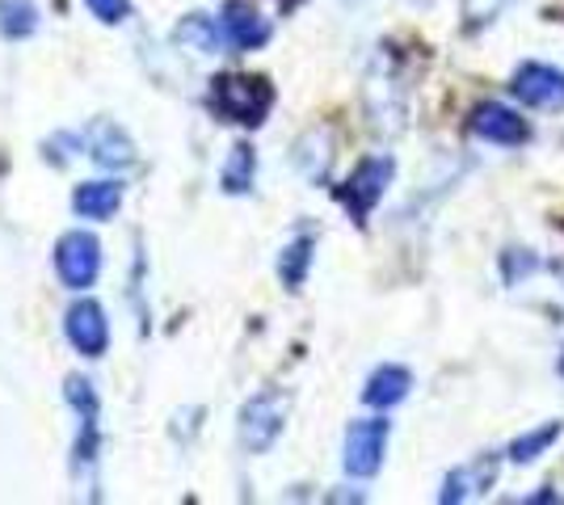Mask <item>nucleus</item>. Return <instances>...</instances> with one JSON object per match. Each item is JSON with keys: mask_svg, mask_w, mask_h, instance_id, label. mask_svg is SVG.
Returning <instances> with one entry per match:
<instances>
[{"mask_svg": "<svg viewBox=\"0 0 564 505\" xmlns=\"http://www.w3.org/2000/svg\"><path fill=\"white\" fill-rule=\"evenodd\" d=\"M215 110L228 122H240V127H258L265 122L270 106H274V94L261 76H219L212 89Z\"/></svg>", "mask_w": 564, "mask_h": 505, "instance_id": "f257e3e1", "label": "nucleus"}, {"mask_svg": "<svg viewBox=\"0 0 564 505\" xmlns=\"http://www.w3.org/2000/svg\"><path fill=\"white\" fill-rule=\"evenodd\" d=\"M282 421H286V396L282 392H261L240 409V442L253 455H261V451H270L279 442Z\"/></svg>", "mask_w": 564, "mask_h": 505, "instance_id": "f03ea898", "label": "nucleus"}, {"mask_svg": "<svg viewBox=\"0 0 564 505\" xmlns=\"http://www.w3.org/2000/svg\"><path fill=\"white\" fill-rule=\"evenodd\" d=\"M55 270H59V283L72 290L94 287L97 270H101V244L89 232H68L64 241L55 244Z\"/></svg>", "mask_w": 564, "mask_h": 505, "instance_id": "7ed1b4c3", "label": "nucleus"}, {"mask_svg": "<svg viewBox=\"0 0 564 505\" xmlns=\"http://www.w3.org/2000/svg\"><path fill=\"white\" fill-rule=\"evenodd\" d=\"M392 173H397L392 156H367L362 165L354 168L350 182H346V190H341L346 207L354 211V219L371 216V207H376L379 198H383V190L392 186Z\"/></svg>", "mask_w": 564, "mask_h": 505, "instance_id": "20e7f679", "label": "nucleus"}, {"mask_svg": "<svg viewBox=\"0 0 564 505\" xmlns=\"http://www.w3.org/2000/svg\"><path fill=\"white\" fill-rule=\"evenodd\" d=\"M383 447H388V421H354L346 433V472L367 481L376 476L383 463Z\"/></svg>", "mask_w": 564, "mask_h": 505, "instance_id": "39448f33", "label": "nucleus"}, {"mask_svg": "<svg viewBox=\"0 0 564 505\" xmlns=\"http://www.w3.org/2000/svg\"><path fill=\"white\" fill-rule=\"evenodd\" d=\"M64 333H68V341L85 359H101L106 345H110V320L101 312V304L80 299V304H72L68 316H64Z\"/></svg>", "mask_w": 564, "mask_h": 505, "instance_id": "423d86ee", "label": "nucleus"}, {"mask_svg": "<svg viewBox=\"0 0 564 505\" xmlns=\"http://www.w3.org/2000/svg\"><path fill=\"white\" fill-rule=\"evenodd\" d=\"M514 97L531 110H561L564 106V73L547 64H522L514 76Z\"/></svg>", "mask_w": 564, "mask_h": 505, "instance_id": "0eeeda50", "label": "nucleus"}, {"mask_svg": "<svg viewBox=\"0 0 564 505\" xmlns=\"http://www.w3.org/2000/svg\"><path fill=\"white\" fill-rule=\"evenodd\" d=\"M85 147H89V156H94L101 168L122 173V168L135 165V144H131V140H127V131L110 119H97L94 127L85 131Z\"/></svg>", "mask_w": 564, "mask_h": 505, "instance_id": "6e6552de", "label": "nucleus"}, {"mask_svg": "<svg viewBox=\"0 0 564 505\" xmlns=\"http://www.w3.org/2000/svg\"><path fill=\"white\" fill-rule=\"evenodd\" d=\"M471 131L480 140H489V144H506V147H518L527 140V122L518 119L514 110L497 106V101H485V106L471 110Z\"/></svg>", "mask_w": 564, "mask_h": 505, "instance_id": "1a4fd4ad", "label": "nucleus"}, {"mask_svg": "<svg viewBox=\"0 0 564 505\" xmlns=\"http://www.w3.org/2000/svg\"><path fill=\"white\" fill-rule=\"evenodd\" d=\"M497 481V455H480L464 463L459 472H451L447 484H443V493H438V502H471V497H480V493H489Z\"/></svg>", "mask_w": 564, "mask_h": 505, "instance_id": "9d476101", "label": "nucleus"}, {"mask_svg": "<svg viewBox=\"0 0 564 505\" xmlns=\"http://www.w3.org/2000/svg\"><path fill=\"white\" fill-rule=\"evenodd\" d=\"M219 22H224V34H228V47L236 51H258L270 39V22L261 18L253 4H245V0H232Z\"/></svg>", "mask_w": 564, "mask_h": 505, "instance_id": "9b49d317", "label": "nucleus"}, {"mask_svg": "<svg viewBox=\"0 0 564 505\" xmlns=\"http://www.w3.org/2000/svg\"><path fill=\"white\" fill-rule=\"evenodd\" d=\"M409 387H413V375H409L404 366H379L376 375L367 380L362 400H367L371 409H392V405H400V400L409 396Z\"/></svg>", "mask_w": 564, "mask_h": 505, "instance_id": "f8f14e48", "label": "nucleus"}, {"mask_svg": "<svg viewBox=\"0 0 564 505\" xmlns=\"http://www.w3.org/2000/svg\"><path fill=\"white\" fill-rule=\"evenodd\" d=\"M118 202H122V186H115V182H89L72 194V211L80 219H110L118 211Z\"/></svg>", "mask_w": 564, "mask_h": 505, "instance_id": "ddd939ff", "label": "nucleus"}, {"mask_svg": "<svg viewBox=\"0 0 564 505\" xmlns=\"http://www.w3.org/2000/svg\"><path fill=\"white\" fill-rule=\"evenodd\" d=\"M333 140L329 131H307L304 140L295 144V168L304 173L307 182H325L329 177V161H333Z\"/></svg>", "mask_w": 564, "mask_h": 505, "instance_id": "4468645a", "label": "nucleus"}, {"mask_svg": "<svg viewBox=\"0 0 564 505\" xmlns=\"http://www.w3.org/2000/svg\"><path fill=\"white\" fill-rule=\"evenodd\" d=\"M177 43L203 51V55H215V51L228 43V34H224V22H215L207 13H189V18H182V25H177Z\"/></svg>", "mask_w": 564, "mask_h": 505, "instance_id": "2eb2a0df", "label": "nucleus"}, {"mask_svg": "<svg viewBox=\"0 0 564 505\" xmlns=\"http://www.w3.org/2000/svg\"><path fill=\"white\" fill-rule=\"evenodd\" d=\"M253 173H258V156H253V147L249 144H236L228 152V161H224V190L228 194H245L253 186Z\"/></svg>", "mask_w": 564, "mask_h": 505, "instance_id": "dca6fc26", "label": "nucleus"}, {"mask_svg": "<svg viewBox=\"0 0 564 505\" xmlns=\"http://www.w3.org/2000/svg\"><path fill=\"white\" fill-rule=\"evenodd\" d=\"M39 30V9L30 0H0V34L4 39H30Z\"/></svg>", "mask_w": 564, "mask_h": 505, "instance_id": "f3484780", "label": "nucleus"}, {"mask_svg": "<svg viewBox=\"0 0 564 505\" xmlns=\"http://www.w3.org/2000/svg\"><path fill=\"white\" fill-rule=\"evenodd\" d=\"M312 249H316V241L312 237H295V241L282 249L279 257V274L286 287H300L307 278V265H312Z\"/></svg>", "mask_w": 564, "mask_h": 505, "instance_id": "a211bd4d", "label": "nucleus"}, {"mask_svg": "<svg viewBox=\"0 0 564 505\" xmlns=\"http://www.w3.org/2000/svg\"><path fill=\"white\" fill-rule=\"evenodd\" d=\"M556 438H561V421H547L540 430L522 433L514 447H510V459H514V463H531V459H540Z\"/></svg>", "mask_w": 564, "mask_h": 505, "instance_id": "6ab92c4d", "label": "nucleus"}, {"mask_svg": "<svg viewBox=\"0 0 564 505\" xmlns=\"http://www.w3.org/2000/svg\"><path fill=\"white\" fill-rule=\"evenodd\" d=\"M89 4V13H94L97 22H106V25H118V22H127V0H85Z\"/></svg>", "mask_w": 564, "mask_h": 505, "instance_id": "aec40b11", "label": "nucleus"}]
</instances>
